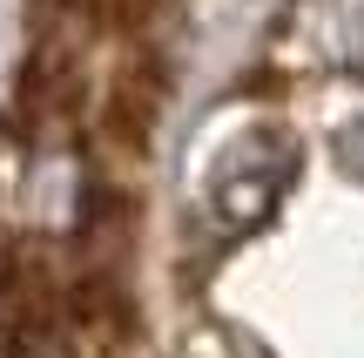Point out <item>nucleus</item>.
<instances>
[{
	"label": "nucleus",
	"mask_w": 364,
	"mask_h": 358,
	"mask_svg": "<svg viewBox=\"0 0 364 358\" xmlns=\"http://www.w3.org/2000/svg\"><path fill=\"white\" fill-rule=\"evenodd\" d=\"M338 156H344V169L364 176V122H351V129L338 135Z\"/></svg>",
	"instance_id": "f03ea898"
},
{
	"label": "nucleus",
	"mask_w": 364,
	"mask_h": 358,
	"mask_svg": "<svg viewBox=\"0 0 364 358\" xmlns=\"http://www.w3.org/2000/svg\"><path fill=\"white\" fill-rule=\"evenodd\" d=\"M284 183H290V149L277 142V135H250V142L230 149V162L216 169L209 203H216L223 223H257V216L277 210Z\"/></svg>",
	"instance_id": "f257e3e1"
}]
</instances>
